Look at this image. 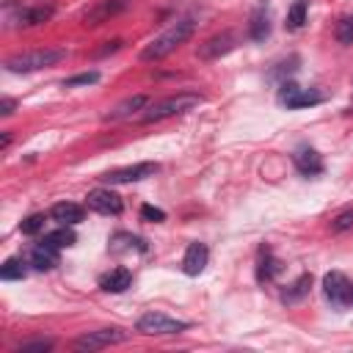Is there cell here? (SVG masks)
Wrapping results in <instances>:
<instances>
[{
    "mask_svg": "<svg viewBox=\"0 0 353 353\" xmlns=\"http://www.w3.org/2000/svg\"><path fill=\"white\" fill-rule=\"evenodd\" d=\"M63 58H66V50H61V47H41V50H28V52L11 55L6 61V69L14 72V74H30V72H41L47 66H55Z\"/></svg>",
    "mask_w": 353,
    "mask_h": 353,
    "instance_id": "3957f363",
    "label": "cell"
},
{
    "mask_svg": "<svg viewBox=\"0 0 353 353\" xmlns=\"http://www.w3.org/2000/svg\"><path fill=\"white\" fill-rule=\"evenodd\" d=\"M353 226V210H345V212H339L336 218H334V223H331V232H347Z\"/></svg>",
    "mask_w": 353,
    "mask_h": 353,
    "instance_id": "83f0119b",
    "label": "cell"
},
{
    "mask_svg": "<svg viewBox=\"0 0 353 353\" xmlns=\"http://www.w3.org/2000/svg\"><path fill=\"white\" fill-rule=\"evenodd\" d=\"M292 163H295V168H298L303 176H314V174L323 171V160H320V154H317L312 146H301V149H295Z\"/></svg>",
    "mask_w": 353,
    "mask_h": 353,
    "instance_id": "9a60e30c",
    "label": "cell"
},
{
    "mask_svg": "<svg viewBox=\"0 0 353 353\" xmlns=\"http://www.w3.org/2000/svg\"><path fill=\"white\" fill-rule=\"evenodd\" d=\"M309 287H312V276L303 273V276H298V279L284 290L281 301H284V303H295V301H301L303 295H309Z\"/></svg>",
    "mask_w": 353,
    "mask_h": 353,
    "instance_id": "ffe728a7",
    "label": "cell"
},
{
    "mask_svg": "<svg viewBox=\"0 0 353 353\" xmlns=\"http://www.w3.org/2000/svg\"><path fill=\"white\" fill-rule=\"evenodd\" d=\"M157 171H160L157 163H135V165H124V168L108 171L105 174V182L108 185H130V182H141L146 176H154Z\"/></svg>",
    "mask_w": 353,
    "mask_h": 353,
    "instance_id": "8992f818",
    "label": "cell"
},
{
    "mask_svg": "<svg viewBox=\"0 0 353 353\" xmlns=\"http://www.w3.org/2000/svg\"><path fill=\"white\" fill-rule=\"evenodd\" d=\"M85 204H88V210H94L99 215H119L124 210L121 196L116 190H110V188H94V190H88Z\"/></svg>",
    "mask_w": 353,
    "mask_h": 353,
    "instance_id": "52a82bcc",
    "label": "cell"
},
{
    "mask_svg": "<svg viewBox=\"0 0 353 353\" xmlns=\"http://www.w3.org/2000/svg\"><path fill=\"white\" fill-rule=\"evenodd\" d=\"M350 303H353V290H350Z\"/></svg>",
    "mask_w": 353,
    "mask_h": 353,
    "instance_id": "d6a6232c",
    "label": "cell"
},
{
    "mask_svg": "<svg viewBox=\"0 0 353 353\" xmlns=\"http://www.w3.org/2000/svg\"><path fill=\"white\" fill-rule=\"evenodd\" d=\"M83 215H85L83 207L74 204V201H58V204H52V210H50V218L58 221V223H63V226H74V223H80Z\"/></svg>",
    "mask_w": 353,
    "mask_h": 353,
    "instance_id": "2e32d148",
    "label": "cell"
},
{
    "mask_svg": "<svg viewBox=\"0 0 353 353\" xmlns=\"http://www.w3.org/2000/svg\"><path fill=\"white\" fill-rule=\"evenodd\" d=\"M130 0H97L85 14H83V25L85 28H97L102 22H108L110 17H116Z\"/></svg>",
    "mask_w": 353,
    "mask_h": 353,
    "instance_id": "30bf717a",
    "label": "cell"
},
{
    "mask_svg": "<svg viewBox=\"0 0 353 353\" xmlns=\"http://www.w3.org/2000/svg\"><path fill=\"white\" fill-rule=\"evenodd\" d=\"M196 105H201V94H193V91H179L174 97H165L154 105H146L143 113L138 116L141 124H152V121H163L168 116H179V113H188L193 110Z\"/></svg>",
    "mask_w": 353,
    "mask_h": 353,
    "instance_id": "7a4b0ae2",
    "label": "cell"
},
{
    "mask_svg": "<svg viewBox=\"0 0 353 353\" xmlns=\"http://www.w3.org/2000/svg\"><path fill=\"white\" fill-rule=\"evenodd\" d=\"M124 339H127V334L121 328H97V331H85L83 336H77L72 342V347L83 350V353H97V350H105V347L119 345Z\"/></svg>",
    "mask_w": 353,
    "mask_h": 353,
    "instance_id": "5b68a950",
    "label": "cell"
},
{
    "mask_svg": "<svg viewBox=\"0 0 353 353\" xmlns=\"http://www.w3.org/2000/svg\"><path fill=\"white\" fill-rule=\"evenodd\" d=\"M279 102H284L287 108H309V105L323 102V94H317V91H303V88H298L295 83H284L281 91H279Z\"/></svg>",
    "mask_w": 353,
    "mask_h": 353,
    "instance_id": "8fae6325",
    "label": "cell"
},
{
    "mask_svg": "<svg viewBox=\"0 0 353 353\" xmlns=\"http://www.w3.org/2000/svg\"><path fill=\"white\" fill-rule=\"evenodd\" d=\"M306 11H309V3H306V0H295V3L290 6V11H287V28H290V30L303 28Z\"/></svg>",
    "mask_w": 353,
    "mask_h": 353,
    "instance_id": "7402d4cb",
    "label": "cell"
},
{
    "mask_svg": "<svg viewBox=\"0 0 353 353\" xmlns=\"http://www.w3.org/2000/svg\"><path fill=\"white\" fill-rule=\"evenodd\" d=\"M146 108V97L143 94H135V97H127L124 102H119L113 110H108L102 119L105 121H121V119H130V116H141L138 110Z\"/></svg>",
    "mask_w": 353,
    "mask_h": 353,
    "instance_id": "5bb4252c",
    "label": "cell"
},
{
    "mask_svg": "<svg viewBox=\"0 0 353 353\" xmlns=\"http://www.w3.org/2000/svg\"><path fill=\"white\" fill-rule=\"evenodd\" d=\"M130 284H132V273H130L127 268H113L110 273H105V276L99 279V287H102L105 292H124Z\"/></svg>",
    "mask_w": 353,
    "mask_h": 353,
    "instance_id": "e0dca14e",
    "label": "cell"
},
{
    "mask_svg": "<svg viewBox=\"0 0 353 353\" xmlns=\"http://www.w3.org/2000/svg\"><path fill=\"white\" fill-rule=\"evenodd\" d=\"M14 108H17V102L6 97V99H3V110H0V113H3V116H11V113H14Z\"/></svg>",
    "mask_w": 353,
    "mask_h": 353,
    "instance_id": "4dcf8cb0",
    "label": "cell"
},
{
    "mask_svg": "<svg viewBox=\"0 0 353 353\" xmlns=\"http://www.w3.org/2000/svg\"><path fill=\"white\" fill-rule=\"evenodd\" d=\"M276 273H279V259H273V254H270L268 248H262V254H259V268H256L259 281H268V279H273Z\"/></svg>",
    "mask_w": 353,
    "mask_h": 353,
    "instance_id": "603a6c76",
    "label": "cell"
},
{
    "mask_svg": "<svg viewBox=\"0 0 353 353\" xmlns=\"http://www.w3.org/2000/svg\"><path fill=\"white\" fill-rule=\"evenodd\" d=\"M25 273H28V268H25V262H22L19 256H11V259H6V262H3V268H0V279H6V281H17V279H25Z\"/></svg>",
    "mask_w": 353,
    "mask_h": 353,
    "instance_id": "cb8c5ba5",
    "label": "cell"
},
{
    "mask_svg": "<svg viewBox=\"0 0 353 353\" xmlns=\"http://www.w3.org/2000/svg\"><path fill=\"white\" fill-rule=\"evenodd\" d=\"M52 17V6H33V8H19L17 14V25L30 28V25H41Z\"/></svg>",
    "mask_w": 353,
    "mask_h": 353,
    "instance_id": "d6986e66",
    "label": "cell"
},
{
    "mask_svg": "<svg viewBox=\"0 0 353 353\" xmlns=\"http://www.w3.org/2000/svg\"><path fill=\"white\" fill-rule=\"evenodd\" d=\"M44 229V215L41 212H33V215H28L22 223H19V232L22 234H39Z\"/></svg>",
    "mask_w": 353,
    "mask_h": 353,
    "instance_id": "4316f807",
    "label": "cell"
},
{
    "mask_svg": "<svg viewBox=\"0 0 353 353\" xmlns=\"http://www.w3.org/2000/svg\"><path fill=\"white\" fill-rule=\"evenodd\" d=\"M248 36L254 41H265L270 36V8L268 3H259L248 17Z\"/></svg>",
    "mask_w": 353,
    "mask_h": 353,
    "instance_id": "4fadbf2b",
    "label": "cell"
},
{
    "mask_svg": "<svg viewBox=\"0 0 353 353\" xmlns=\"http://www.w3.org/2000/svg\"><path fill=\"white\" fill-rule=\"evenodd\" d=\"M99 80V72H83V74H74L66 80V88H74V85H91Z\"/></svg>",
    "mask_w": 353,
    "mask_h": 353,
    "instance_id": "f1b7e54d",
    "label": "cell"
},
{
    "mask_svg": "<svg viewBox=\"0 0 353 353\" xmlns=\"http://www.w3.org/2000/svg\"><path fill=\"white\" fill-rule=\"evenodd\" d=\"M193 30H196V19H193V17H182V19H176L174 25H168L160 36H154V39L141 50V61L152 63V61H163V58H168L176 47H182V44L193 36Z\"/></svg>",
    "mask_w": 353,
    "mask_h": 353,
    "instance_id": "6da1fadb",
    "label": "cell"
},
{
    "mask_svg": "<svg viewBox=\"0 0 353 353\" xmlns=\"http://www.w3.org/2000/svg\"><path fill=\"white\" fill-rule=\"evenodd\" d=\"M47 350H52V339H33L14 347V353H47Z\"/></svg>",
    "mask_w": 353,
    "mask_h": 353,
    "instance_id": "484cf974",
    "label": "cell"
},
{
    "mask_svg": "<svg viewBox=\"0 0 353 353\" xmlns=\"http://www.w3.org/2000/svg\"><path fill=\"white\" fill-rule=\"evenodd\" d=\"M336 41L339 44H353V17L347 14V17H342L339 22H336Z\"/></svg>",
    "mask_w": 353,
    "mask_h": 353,
    "instance_id": "d4e9b609",
    "label": "cell"
},
{
    "mask_svg": "<svg viewBox=\"0 0 353 353\" xmlns=\"http://www.w3.org/2000/svg\"><path fill=\"white\" fill-rule=\"evenodd\" d=\"M350 290H353V284L345 279V273H339V270L325 273V279H323V292H325V298H328L334 306L350 303Z\"/></svg>",
    "mask_w": 353,
    "mask_h": 353,
    "instance_id": "9c48e42d",
    "label": "cell"
},
{
    "mask_svg": "<svg viewBox=\"0 0 353 353\" xmlns=\"http://www.w3.org/2000/svg\"><path fill=\"white\" fill-rule=\"evenodd\" d=\"M8 143H11V135H8V132H3V141H0V146H3V149H8Z\"/></svg>",
    "mask_w": 353,
    "mask_h": 353,
    "instance_id": "1f68e13d",
    "label": "cell"
},
{
    "mask_svg": "<svg viewBox=\"0 0 353 353\" xmlns=\"http://www.w3.org/2000/svg\"><path fill=\"white\" fill-rule=\"evenodd\" d=\"M207 259H210V248L204 243H190L185 248V256H182V270L188 276H199L207 268Z\"/></svg>",
    "mask_w": 353,
    "mask_h": 353,
    "instance_id": "7c38bea8",
    "label": "cell"
},
{
    "mask_svg": "<svg viewBox=\"0 0 353 353\" xmlns=\"http://www.w3.org/2000/svg\"><path fill=\"white\" fill-rule=\"evenodd\" d=\"M30 265L36 270H52L58 265V248L55 245H47V243H39L30 251Z\"/></svg>",
    "mask_w": 353,
    "mask_h": 353,
    "instance_id": "ac0fdd59",
    "label": "cell"
},
{
    "mask_svg": "<svg viewBox=\"0 0 353 353\" xmlns=\"http://www.w3.org/2000/svg\"><path fill=\"white\" fill-rule=\"evenodd\" d=\"M234 44H237V36H234L232 30H223V33H215V36H210L207 41H201L199 50H196V55H199L201 61H215V58L232 52Z\"/></svg>",
    "mask_w": 353,
    "mask_h": 353,
    "instance_id": "ba28073f",
    "label": "cell"
},
{
    "mask_svg": "<svg viewBox=\"0 0 353 353\" xmlns=\"http://www.w3.org/2000/svg\"><path fill=\"white\" fill-rule=\"evenodd\" d=\"M188 325H190V323L176 320V317H168V314H163V312H146V314H141L138 323H135V328H138L141 334H149V336L179 334V331H185Z\"/></svg>",
    "mask_w": 353,
    "mask_h": 353,
    "instance_id": "277c9868",
    "label": "cell"
},
{
    "mask_svg": "<svg viewBox=\"0 0 353 353\" xmlns=\"http://www.w3.org/2000/svg\"><path fill=\"white\" fill-rule=\"evenodd\" d=\"M141 218L149 221V223H163L165 221V212L160 207H152V204H143L141 207Z\"/></svg>",
    "mask_w": 353,
    "mask_h": 353,
    "instance_id": "f546056e",
    "label": "cell"
},
{
    "mask_svg": "<svg viewBox=\"0 0 353 353\" xmlns=\"http://www.w3.org/2000/svg\"><path fill=\"white\" fill-rule=\"evenodd\" d=\"M44 243H47V245H55V248H69V245H74V243H77V234H74L69 226H63V223H61V229H55V232L44 234Z\"/></svg>",
    "mask_w": 353,
    "mask_h": 353,
    "instance_id": "44dd1931",
    "label": "cell"
}]
</instances>
